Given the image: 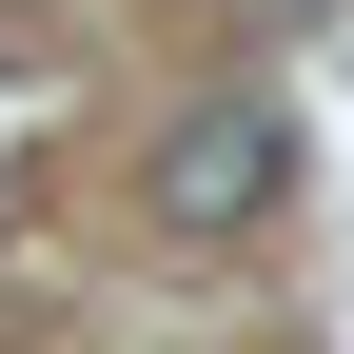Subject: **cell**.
<instances>
[{"label":"cell","mask_w":354,"mask_h":354,"mask_svg":"<svg viewBox=\"0 0 354 354\" xmlns=\"http://www.w3.org/2000/svg\"><path fill=\"white\" fill-rule=\"evenodd\" d=\"M276 197H295V118L276 99H177L158 118V216L177 236H256Z\"/></svg>","instance_id":"cell-1"}]
</instances>
